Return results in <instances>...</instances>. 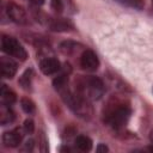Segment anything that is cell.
Listing matches in <instances>:
<instances>
[{"label":"cell","mask_w":153,"mask_h":153,"mask_svg":"<svg viewBox=\"0 0 153 153\" xmlns=\"http://www.w3.org/2000/svg\"><path fill=\"white\" fill-rule=\"evenodd\" d=\"M14 118H16V115H14L13 110L11 109V106L1 104V109H0V123L2 126L10 124V123H12L14 121Z\"/></svg>","instance_id":"cell-12"},{"label":"cell","mask_w":153,"mask_h":153,"mask_svg":"<svg viewBox=\"0 0 153 153\" xmlns=\"http://www.w3.org/2000/svg\"><path fill=\"white\" fill-rule=\"evenodd\" d=\"M23 129L25 131V134H32L35 130V123L32 120H25L24 124H23Z\"/></svg>","instance_id":"cell-18"},{"label":"cell","mask_w":153,"mask_h":153,"mask_svg":"<svg viewBox=\"0 0 153 153\" xmlns=\"http://www.w3.org/2000/svg\"><path fill=\"white\" fill-rule=\"evenodd\" d=\"M24 129L22 128H14L12 130L5 131L2 134V143L6 147H17L22 143L23 137H24Z\"/></svg>","instance_id":"cell-7"},{"label":"cell","mask_w":153,"mask_h":153,"mask_svg":"<svg viewBox=\"0 0 153 153\" xmlns=\"http://www.w3.org/2000/svg\"><path fill=\"white\" fill-rule=\"evenodd\" d=\"M61 94V98L63 102L68 105V108L79 117L81 118H88L92 115V106L88 100L80 97L75 91L72 92L68 87H65L63 90L59 91Z\"/></svg>","instance_id":"cell-3"},{"label":"cell","mask_w":153,"mask_h":153,"mask_svg":"<svg viewBox=\"0 0 153 153\" xmlns=\"http://www.w3.org/2000/svg\"><path fill=\"white\" fill-rule=\"evenodd\" d=\"M118 4L127 6V7H131V8H136V10H141L145 6L143 0H115Z\"/></svg>","instance_id":"cell-17"},{"label":"cell","mask_w":153,"mask_h":153,"mask_svg":"<svg viewBox=\"0 0 153 153\" xmlns=\"http://www.w3.org/2000/svg\"><path fill=\"white\" fill-rule=\"evenodd\" d=\"M20 106H22V109H23V111L24 112H26V114H29V115H32V114H35V111H36V105H35V103L30 99V98H22V100H20Z\"/></svg>","instance_id":"cell-16"},{"label":"cell","mask_w":153,"mask_h":153,"mask_svg":"<svg viewBox=\"0 0 153 153\" xmlns=\"http://www.w3.org/2000/svg\"><path fill=\"white\" fill-rule=\"evenodd\" d=\"M96 151H97V152H108V151H109V148H108L105 145H102V143H100V145H98V146H97Z\"/></svg>","instance_id":"cell-21"},{"label":"cell","mask_w":153,"mask_h":153,"mask_svg":"<svg viewBox=\"0 0 153 153\" xmlns=\"http://www.w3.org/2000/svg\"><path fill=\"white\" fill-rule=\"evenodd\" d=\"M81 48V44L75 43L73 41H65L60 44V50L65 54V55H73L75 54L79 49Z\"/></svg>","instance_id":"cell-14"},{"label":"cell","mask_w":153,"mask_h":153,"mask_svg":"<svg viewBox=\"0 0 153 153\" xmlns=\"http://www.w3.org/2000/svg\"><path fill=\"white\" fill-rule=\"evenodd\" d=\"M75 92L84 99L92 102L98 100L105 92L104 82L94 75H80L75 79Z\"/></svg>","instance_id":"cell-2"},{"label":"cell","mask_w":153,"mask_h":153,"mask_svg":"<svg viewBox=\"0 0 153 153\" xmlns=\"http://www.w3.org/2000/svg\"><path fill=\"white\" fill-rule=\"evenodd\" d=\"M18 69V65L8 56H2L0 59V72L2 78L5 79H12Z\"/></svg>","instance_id":"cell-9"},{"label":"cell","mask_w":153,"mask_h":153,"mask_svg":"<svg viewBox=\"0 0 153 153\" xmlns=\"http://www.w3.org/2000/svg\"><path fill=\"white\" fill-rule=\"evenodd\" d=\"M92 140L86 135H78L74 140L75 148H78L81 152H88L92 148Z\"/></svg>","instance_id":"cell-13"},{"label":"cell","mask_w":153,"mask_h":153,"mask_svg":"<svg viewBox=\"0 0 153 153\" xmlns=\"http://www.w3.org/2000/svg\"><path fill=\"white\" fill-rule=\"evenodd\" d=\"M50 5H51V8L57 13H61L63 10L62 0H50Z\"/></svg>","instance_id":"cell-19"},{"label":"cell","mask_w":153,"mask_h":153,"mask_svg":"<svg viewBox=\"0 0 153 153\" xmlns=\"http://www.w3.org/2000/svg\"><path fill=\"white\" fill-rule=\"evenodd\" d=\"M32 5H35V6H41V5H43L44 4V0H29Z\"/></svg>","instance_id":"cell-22"},{"label":"cell","mask_w":153,"mask_h":153,"mask_svg":"<svg viewBox=\"0 0 153 153\" xmlns=\"http://www.w3.org/2000/svg\"><path fill=\"white\" fill-rule=\"evenodd\" d=\"M23 151H32L33 149V140L32 139H30V140H27L25 143H24V147L22 148Z\"/></svg>","instance_id":"cell-20"},{"label":"cell","mask_w":153,"mask_h":153,"mask_svg":"<svg viewBox=\"0 0 153 153\" xmlns=\"http://www.w3.org/2000/svg\"><path fill=\"white\" fill-rule=\"evenodd\" d=\"M149 137H151V141L153 142V130L151 131V135H149Z\"/></svg>","instance_id":"cell-23"},{"label":"cell","mask_w":153,"mask_h":153,"mask_svg":"<svg viewBox=\"0 0 153 153\" xmlns=\"http://www.w3.org/2000/svg\"><path fill=\"white\" fill-rule=\"evenodd\" d=\"M49 27L53 31H71L74 29V25L71 20L65 18H53L49 22Z\"/></svg>","instance_id":"cell-10"},{"label":"cell","mask_w":153,"mask_h":153,"mask_svg":"<svg viewBox=\"0 0 153 153\" xmlns=\"http://www.w3.org/2000/svg\"><path fill=\"white\" fill-rule=\"evenodd\" d=\"M39 69L44 75H53L61 71V63L55 57H44L39 62Z\"/></svg>","instance_id":"cell-8"},{"label":"cell","mask_w":153,"mask_h":153,"mask_svg":"<svg viewBox=\"0 0 153 153\" xmlns=\"http://www.w3.org/2000/svg\"><path fill=\"white\" fill-rule=\"evenodd\" d=\"M131 109L129 103L120 99H111L104 109V122L114 129H122L129 121Z\"/></svg>","instance_id":"cell-1"},{"label":"cell","mask_w":153,"mask_h":153,"mask_svg":"<svg viewBox=\"0 0 153 153\" xmlns=\"http://www.w3.org/2000/svg\"><path fill=\"white\" fill-rule=\"evenodd\" d=\"M1 49L8 56H12V57H14L19 61H25L27 59V51L25 50V48L19 43L18 39H16L12 36L2 35V37H1Z\"/></svg>","instance_id":"cell-4"},{"label":"cell","mask_w":153,"mask_h":153,"mask_svg":"<svg viewBox=\"0 0 153 153\" xmlns=\"http://www.w3.org/2000/svg\"><path fill=\"white\" fill-rule=\"evenodd\" d=\"M7 14L11 18V20L17 24H20V25L29 24V17L26 14V11L22 6L17 5L14 2L7 4Z\"/></svg>","instance_id":"cell-6"},{"label":"cell","mask_w":153,"mask_h":153,"mask_svg":"<svg viewBox=\"0 0 153 153\" xmlns=\"http://www.w3.org/2000/svg\"><path fill=\"white\" fill-rule=\"evenodd\" d=\"M0 99H1V104L11 106L12 104L16 103V100H17V94H16V92H14L12 88H10L7 85H2V86H1V91H0Z\"/></svg>","instance_id":"cell-11"},{"label":"cell","mask_w":153,"mask_h":153,"mask_svg":"<svg viewBox=\"0 0 153 153\" xmlns=\"http://www.w3.org/2000/svg\"><path fill=\"white\" fill-rule=\"evenodd\" d=\"M80 66L87 72H94L99 67V59L91 49H85L80 55Z\"/></svg>","instance_id":"cell-5"},{"label":"cell","mask_w":153,"mask_h":153,"mask_svg":"<svg viewBox=\"0 0 153 153\" xmlns=\"http://www.w3.org/2000/svg\"><path fill=\"white\" fill-rule=\"evenodd\" d=\"M32 76H33V71L30 68V69H26L23 74H22V76H20V79H19V85L24 88V90H26V91H29L30 88H31V81H32Z\"/></svg>","instance_id":"cell-15"}]
</instances>
